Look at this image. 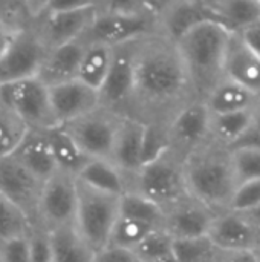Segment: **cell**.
Masks as SVG:
<instances>
[{
    "label": "cell",
    "mask_w": 260,
    "mask_h": 262,
    "mask_svg": "<svg viewBox=\"0 0 260 262\" xmlns=\"http://www.w3.org/2000/svg\"><path fill=\"white\" fill-rule=\"evenodd\" d=\"M195 98L176 43L161 31L138 40L135 45V88L126 115L167 126L172 117Z\"/></svg>",
    "instance_id": "1"
},
{
    "label": "cell",
    "mask_w": 260,
    "mask_h": 262,
    "mask_svg": "<svg viewBox=\"0 0 260 262\" xmlns=\"http://www.w3.org/2000/svg\"><path fill=\"white\" fill-rule=\"evenodd\" d=\"M187 192L216 213L230 210L238 187L228 147L208 140L184 158Z\"/></svg>",
    "instance_id": "2"
},
{
    "label": "cell",
    "mask_w": 260,
    "mask_h": 262,
    "mask_svg": "<svg viewBox=\"0 0 260 262\" xmlns=\"http://www.w3.org/2000/svg\"><path fill=\"white\" fill-rule=\"evenodd\" d=\"M231 34L233 29L225 21L208 20L175 41L196 98L204 100L224 78L225 54Z\"/></svg>",
    "instance_id": "3"
},
{
    "label": "cell",
    "mask_w": 260,
    "mask_h": 262,
    "mask_svg": "<svg viewBox=\"0 0 260 262\" xmlns=\"http://www.w3.org/2000/svg\"><path fill=\"white\" fill-rule=\"evenodd\" d=\"M127 190L139 193L166 210L188 195L184 157L169 149L161 157L143 164L127 180Z\"/></svg>",
    "instance_id": "4"
},
{
    "label": "cell",
    "mask_w": 260,
    "mask_h": 262,
    "mask_svg": "<svg viewBox=\"0 0 260 262\" xmlns=\"http://www.w3.org/2000/svg\"><path fill=\"white\" fill-rule=\"evenodd\" d=\"M78 206L75 227L97 253L110 243L113 227L120 218V195L89 187L77 180Z\"/></svg>",
    "instance_id": "5"
},
{
    "label": "cell",
    "mask_w": 260,
    "mask_h": 262,
    "mask_svg": "<svg viewBox=\"0 0 260 262\" xmlns=\"http://www.w3.org/2000/svg\"><path fill=\"white\" fill-rule=\"evenodd\" d=\"M2 104L15 114L29 129L48 130L58 126L49 97V86L38 77L0 84Z\"/></svg>",
    "instance_id": "6"
},
{
    "label": "cell",
    "mask_w": 260,
    "mask_h": 262,
    "mask_svg": "<svg viewBox=\"0 0 260 262\" xmlns=\"http://www.w3.org/2000/svg\"><path fill=\"white\" fill-rule=\"evenodd\" d=\"M121 118V114L98 107L81 118L63 124V127L87 158L110 161Z\"/></svg>",
    "instance_id": "7"
},
{
    "label": "cell",
    "mask_w": 260,
    "mask_h": 262,
    "mask_svg": "<svg viewBox=\"0 0 260 262\" xmlns=\"http://www.w3.org/2000/svg\"><path fill=\"white\" fill-rule=\"evenodd\" d=\"M158 31H161L159 18L150 12L126 15L100 11L84 38L90 43H103L116 48L138 41Z\"/></svg>",
    "instance_id": "8"
},
{
    "label": "cell",
    "mask_w": 260,
    "mask_h": 262,
    "mask_svg": "<svg viewBox=\"0 0 260 262\" xmlns=\"http://www.w3.org/2000/svg\"><path fill=\"white\" fill-rule=\"evenodd\" d=\"M78 206L77 177L57 170L44 184L38 203V215L48 230L74 226Z\"/></svg>",
    "instance_id": "9"
},
{
    "label": "cell",
    "mask_w": 260,
    "mask_h": 262,
    "mask_svg": "<svg viewBox=\"0 0 260 262\" xmlns=\"http://www.w3.org/2000/svg\"><path fill=\"white\" fill-rule=\"evenodd\" d=\"M135 45L116 46L110 71L100 89L101 107L126 115L129 112L135 88Z\"/></svg>",
    "instance_id": "10"
},
{
    "label": "cell",
    "mask_w": 260,
    "mask_h": 262,
    "mask_svg": "<svg viewBox=\"0 0 260 262\" xmlns=\"http://www.w3.org/2000/svg\"><path fill=\"white\" fill-rule=\"evenodd\" d=\"M210 123L211 112L205 101L192 100L167 123L170 147L185 158L192 150L210 140Z\"/></svg>",
    "instance_id": "11"
},
{
    "label": "cell",
    "mask_w": 260,
    "mask_h": 262,
    "mask_svg": "<svg viewBox=\"0 0 260 262\" xmlns=\"http://www.w3.org/2000/svg\"><path fill=\"white\" fill-rule=\"evenodd\" d=\"M48 51L40 37L28 31H17L0 57V84L37 77Z\"/></svg>",
    "instance_id": "12"
},
{
    "label": "cell",
    "mask_w": 260,
    "mask_h": 262,
    "mask_svg": "<svg viewBox=\"0 0 260 262\" xmlns=\"http://www.w3.org/2000/svg\"><path fill=\"white\" fill-rule=\"evenodd\" d=\"M43 184L14 155L0 158V193L18 206L29 220L38 213Z\"/></svg>",
    "instance_id": "13"
},
{
    "label": "cell",
    "mask_w": 260,
    "mask_h": 262,
    "mask_svg": "<svg viewBox=\"0 0 260 262\" xmlns=\"http://www.w3.org/2000/svg\"><path fill=\"white\" fill-rule=\"evenodd\" d=\"M216 212L187 195L164 210L162 227L173 239L208 236Z\"/></svg>",
    "instance_id": "14"
},
{
    "label": "cell",
    "mask_w": 260,
    "mask_h": 262,
    "mask_svg": "<svg viewBox=\"0 0 260 262\" xmlns=\"http://www.w3.org/2000/svg\"><path fill=\"white\" fill-rule=\"evenodd\" d=\"M49 97L58 126L67 124L101 107L100 92L78 78L51 86Z\"/></svg>",
    "instance_id": "15"
},
{
    "label": "cell",
    "mask_w": 260,
    "mask_h": 262,
    "mask_svg": "<svg viewBox=\"0 0 260 262\" xmlns=\"http://www.w3.org/2000/svg\"><path fill=\"white\" fill-rule=\"evenodd\" d=\"M208 238L218 250H257L260 236L248 216L242 212L225 210L216 213Z\"/></svg>",
    "instance_id": "16"
},
{
    "label": "cell",
    "mask_w": 260,
    "mask_h": 262,
    "mask_svg": "<svg viewBox=\"0 0 260 262\" xmlns=\"http://www.w3.org/2000/svg\"><path fill=\"white\" fill-rule=\"evenodd\" d=\"M100 11V5H93L74 11L48 12L43 26V43L48 49H52L64 43L83 38L98 17Z\"/></svg>",
    "instance_id": "17"
},
{
    "label": "cell",
    "mask_w": 260,
    "mask_h": 262,
    "mask_svg": "<svg viewBox=\"0 0 260 262\" xmlns=\"http://www.w3.org/2000/svg\"><path fill=\"white\" fill-rule=\"evenodd\" d=\"M146 129V121L132 115H123L115 137L110 163L118 167L127 180L143 166Z\"/></svg>",
    "instance_id": "18"
},
{
    "label": "cell",
    "mask_w": 260,
    "mask_h": 262,
    "mask_svg": "<svg viewBox=\"0 0 260 262\" xmlns=\"http://www.w3.org/2000/svg\"><path fill=\"white\" fill-rule=\"evenodd\" d=\"M224 77L260 97V55L236 31L228 41Z\"/></svg>",
    "instance_id": "19"
},
{
    "label": "cell",
    "mask_w": 260,
    "mask_h": 262,
    "mask_svg": "<svg viewBox=\"0 0 260 262\" xmlns=\"http://www.w3.org/2000/svg\"><path fill=\"white\" fill-rule=\"evenodd\" d=\"M86 48L87 41L83 37L49 49L37 77L49 88L75 80Z\"/></svg>",
    "instance_id": "20"
},
{
    "label": "cell",
    "mask_w": 260,
    "mask_h": 262,
    "mask_svg": "<svg viewBox=\"0 0 260 262\" xmlns=\"http://www.w3.org/2000/svg\"><path fill=\"white\" fill-rule=\"evenodd\" d=\"M208 20H222L216 8L201 0H179L159 17V26L164 35L176 41L185 32Z\"/></svg>",
    "instance_id": "21"
},
{
    "label": "cell",
    "mask_w": 260,
    "mask_h": 262,
    "mask_svg": "<svg viewBox=\"0 0 260 262\" xmlns=\"http://www.w3.org/2000/svg\"><path fill=\"white\" fill-rule=\"evenodd\" d=\"M12 155L41 183H46L57 170H60L44 130L29 129Z\"/></svg>",
    "instance_id": "22"
},
{
    "label": "cell",
    "mask_w": 260,
    "mask_h": 262,
    "mask_svg": "<svg viewBox=\"0 0 260 262\" xmlns=\"http://www.w3.org/2000/svg\"><path fill=\"white\" fill-rule=\"evenodd\" d=\"M259 100V95L250 92L244 86H241L225 77L204 98L207 107L210 109V112L213 115L253 109L257 106Z\"/></svg>",
    "instance_id": "23"
},
{
    "label": "cell",
    "mask_w": 260,
    "mask_h": 262,
    "mask_svg": "<svg viewBox=\"0 0 260 262\" xmlns=\"http://www.w3.org/2000/svg\"><path fill=\"white\" fill-rule=\"evenodd\" d=\"M44 134L49 141L58 169L77 177L90 158H87L83 154V150L77 146L74 138L66 132L63 126H55L52 129H48L44 130Z\"/></svg>",
    "instance_id": "24"
},
{
    "label": "cell",
    "mask_w": 260,
    "mask_h": 262,
    "mask_svg": "<svg viewBox=\"0 0 260 262\" xmlns=\"http://www.w3.org/2000/svg\"><path fill=\"white\" fill-rule=\"evenodd\" d=\"M83 184L112 195H123L127 192V178L107 160H89L87 164L77 175Z\"/></svg>",
    "instance_id": "25"
},
{
    "label": "cell",
    "mask_w": 260,
    "mask_h": 262,
    "mask_svg": "<svg viewBox=\"0 0 260 262\" xmlns=\"http://www.w3.org/2000/svg\"><path fill=\"white\" fill-rule=\"evenodd\" d=\"M54 262H93L95 252L74 226L49 230Z\"/></svg>",
    "instance_id": "26"
},
{
    "label": "cell",
    "mask_w": 260,
    "mask_h": 262,
    "mask_svg": "<svg viewBox=\"0 0 260 262\" xmlns=\"http://www.w3.org/2000/svg\"><path fill=\"white\" fill-rule=\"evenodd\" d=\"M113 54H115V48L109 45L87 41V48L84 51L77 78L100 92L110 71Z\"/></svg>",
    "instance_id": "27"
},
{
    "label": "cell",
    "mask_w": 260,
    "mask_h": 262,
    "mask_svg": "<svg viewBox=\"0 0 260 262\" xmlns=\"http://www.w3.org/2000/svg\"><path fill=\"white\" fill-rule=\"evenodd\" d=\"M254 124V107L228 114H211L210 140L231 147Z\"/></svg>",
    "instance_id": "28"
},
{
    "label": "cell",
    "mask_w": 260,
    "mask_h": 262,
    "mask_svg": "<svg viewBox=\"0 0 260 262\" xmlns=\"http://www.w3.org/2000/svg\"><path fill=\"white\" fill-rule=\"evenodd\" d=\"M216 9L233 31L260 25V0H222Z\"/></svg>",
    "instance_id": "29"
},
{
    "label": "cell",
    "mask_w": 260,
    "mask_h": 262,
    "mask_svg": "<svg viewBox=\"0 0 260 262\" xmlns=\"http://www.w3.org/2000/svg\"><path fill=\"white\" fill-rule=\"evenodd\" d=\"M120 215L126 218L150 223L159 227H162L164 223V209L132 190H127L121 195Z\"/></svg>",
    "instance_id": "30"
},
{
    "label": "cell",
    "mask_w": 260,
    "mask_h": 262,
    "mask_svg": "<svg viewBox=\"0 0 260 262\" xmlns=\"http://www.w3.org/2000/svg\"><path fill=\"white\" fill-rule=\"evenodd\" d=\"M159 226L132 220V218H126V216L120 215V218L113 227L109 246L126 249V250H133L150 232H153Z\"/></svg>",
    "instance_id": "31"
},
{
    "label": "cell",
    "mask_w": 260,
    "mask_h": 262,
    "mask_svg": "<svg viewBox=\"0 0 260 262\" xmlns=\"http://www.w3.org/2000/svg\"><path fill=\"white\" fill-rule=\"evenodd\" d=\"M31 220L29 216L3 193H0V244L12 238L28 235Z\"/></svg>",
    "instance_id": "32"
},
{
    "label": "cell",
    "mask_w": 260,
    "mask_h": 262,
    "mask_svg": "<svg viewBox=\"0 0 260 262\" xmlns=\"http://www.w3.org/2000/svg\"><path fill=\"white\" fill-rule=\"evenodd\" d=\"M218 252L208 236L173 241V256L178 262H215Z\"/></svg>",
    "instance_id": "33"
},
{
    "label": "cell",
    "mask_w": 260,
    "mask_h": 262,
    "mask_svg": "<svg viewBox=\"0 0 260 262\" xmlns=\"http://www.w3.org/2000/svg\"><path fill=\"white\" fill-rule=\"evenodd\" d=\"M173 236L164 227H158L150 232L132 252L138 262H155L173 253Z\"/></svg>",
    "instance_id": "34"
},
{
    "label": "cell",
    "mask_w": 260,
    "mask_h": 262,
    "mask_svg": "<svg viewBox=\"0 0 260 262\" xmlns=\"http://www.w3.org/2000/svg\"><path fill=\"white\" fill-rule=\"evenodd\" d=\"M29 127L5 106L0 107V158L12 155L26 137Z\"/></svg>",
    "instance_id": "35"
},
{
    "label": "cell",
    "mask_w": 260,
    "mask_h": 262,
    "mask_svg": "<svg viewBox=\"0 0 260 262\" xmlns=\"http://www.w3.org/2000/svg\"><path fill=\"white\" fill-rule=\"evenodd\" d=\"M238 184L260 180V149H230Z\"/></svg>",
    "instance_id": "36"
},
{
    "label": "cell",
    "mask_w": 260,
    "mask_h": 262,
    "mask_svg": "<svg viewBox=\"0 0 260 262\" xmlns=\"http://www.w3.org/2000/svg\"><path fill=\"white\" fill-rule=\"evenodd\" d=\"M260 206V180H251L238 184L230 210L234 212H248Z\"/></svg>",
    "instance_id": "37"
},
{
    "label": "cell",
    "mask_w": 260,
    "mask_h": 262,
    "mask_svg": "<svg viewBox=\"0 0 260 262\" xmlns=\"http://www.w3.org/2000/svg\"><path fill=\"white\" fill-rule=\"evenodd\" d=\"M0 256L3 262H32L31 247H29V233L2 243Z\"/></svg>",
    "instance_id": "38"
},
{
    "label": "cell",
    "mask_w": 260,
    "mask_h": 262,
    "mask_svg": "<svg viewBox=\"0 0 260 262\" xmlns=\"http://www.w3.org/2000/svg\"><path fill=\"white\" fill-rule=\"evenodd\" d=\"M29 247L32 262H54V249L48 229L29 232Z\"/></svg>",
    "instance_id": "39"
},
{
    "label": "cell",
    "mask_w": 260,
    "mask_h": 262,
    "mask_svg": "<svg viewBox=\"0 0 260 262\" xmlns=\"http://www.w3.org/2000/svg\"><path fill=\"white\" fill-rule=\"evenodd\" d=\"M101 11L110 14H126V15L150 12L147 8V0H103Z\"/></svg>",
    "instance_id": "40"
},
{
    "label": "cell",
    "mask_w": 260,
    "mask_h": 262,
    "mask_svg": "<svg viewBox=\"0 0 260 262\" xmlns=\"http://www.w3.org/2000/svg\"><path fill=\"white\" fill-rule=\"evenodd\" d=\"M28 11H31L28 0H0V18L9 26L14 20H21Z\"/></svg>",
    "instance_id": "41"
},
{
    "label": "cell",
    "mask_w": 260,
    "mask_h": 262,
    "mask_svg": "<svg viewBox=\"0 0 260 262\" xmlns=\"http://www.w3.org/2000/svg\"><path fill=\"white\" fill-rule=\"evenodd\" d=\"M93 262H138L132 250L107 246L106 249L95 253Z\"/></svg>",
    "instance_id": "42"
},
{
    "label": "cell",
    "mask_w": 260,
    "mask_h": 262,
    "mask_svg": "<svg viewBox=\"0 0 260 262\" xmlns=\"http://www.w3.org/2000/svg\"><path fill=\"white\" fill-rule=\"evenodd\" d=\"M100 5L98 0H51L46 6V14L48 12H63V11H74V9H81L87 6Z\"/></svg>",
    "instance_id": "43"
},
{
    "label": "cell",
    "mask_w": 260,
    "mask_h": 262,
    "mask_svg": "<svg viewBox=\"0 0 260 262\" xmlns=\"http://www.w3.org/2000/svg\"><path fill=\"white\" fill-rule=\"evenodd\" d=\"M215 262H260L257 250H219Z\"/></svg>",
    "instance_id": "44"
},
{
    "label": "cell",
    "mask_w": 260,
    "mask_h": 262,
    "mask_svg": "<svg viewBox=\"0 0 260 262\" xmlns=\"http://www.w3.org/2000/svg\"><path fill=\"white\" fill-rule=\"evenodd\" d=\"M230 149H260V129L253 124Z\"/></svg>",
    "instance_id": "45"
},
{
    "label": "cell",
    "mask_w": 260,
    "mask_h": 262,
    "mask_svg": "<svg viewBox=\"0 0 260 262\" xmlns=\"http://www.w3.org/2000/svg\"><path fill=\"white\" fill-rule=\"evenodd\" d=\"M238 32V31H236ZM239 34L244 37V40L248 43V46L256 51L260 55V25L257 26H251V28H247L244 31H239Z\"/></svg>",
    "instance_id": "46"
},
{
    "label": "cell",
    "mask_w": 260,
    "mask_h": 262,
    "mask_svg": "<svg viewBox=\"0 0 260 262\" xmlns=\"http://www.w3.org/2000/svg\"><path fill=\"white\" fill-rule=\"evenodd\" d=\"M18 29H14L12 26H9L6 21H3L0 18V57L3 55V52L6 51V48L9 46L11 40L14 38L15 32Z\"/></svg>",
    "instance_id": "47"
},
{
    "label": "cell",
    "mask_w": 260,
    "mask_h": 262,
    "mask_svg": "<svg viewBox=\"0 0 260 262\" xmlns=\"http://www.w3.org/2000/svg\"><path fill=\"white\" fill-rule=\"evenodd\" d=\"M179 0H147V8L155 17H161L166 11H169Z\"/></svg>",
    "instance_id": "48"
},
{
    "label": "cell",
    "mask_w": 260,
    "mask_h": 262,
    "mask_svg": "<svg viewBox=\"0 0 260 262\" xmlns=\"http://www.w3.org/2000/svg\"><path fill=\"white\" fill-rule=\"evenodd\" d=\"M242 213H245V215L248 216V220L251 221V224L254 226V229L257 230V233H259L260 236V206L259 207H256V209H253V210L242 212Z\"/></svg>",
    "instance_id": "49"
},
{
    "label": "cell",
    "mask_w": 260,
    "mask_h": 262,
    "mask_svg": "<svg viewBox=\"0 0 260 262\" xmlns=\"http://www.w3.org/2000/svg\"><path fill=\"white\" fill-rule=\"evenodd\" d=\"M51 0H28V5L34 11H44Z\"/></svg>",
    "instance_id": "50"
},
{
    "label": "cell",
    "mask_w": 260,
    "mask_h": 262,
    "mask_svg": "<svg viewBox=\"0 0 260 262\" xmlns=\"http://www.w3.org/2000/svg\"><path fill=\"white\" fill-rule=\"evenodd\" d=\"M254 124L260 129V100L257 103V106L254 107Z\"/></svg>",
    "instance_id": "51"
},
{
    "label": "cell",
    "mask_w": 260,
    "mask_h": 262,
    "mask_svg": "<svg viewBox=\"0 0 260 262\" xmlns=\"http://www.w3.org/2000/svg\"><path fill=\"white\" fill-rule=\"evenodd\" d=\"M155 262H178L176 261V258L173 256V253L170 255V256H166V258H162V259H158V261Z\"/></svg>",
    "instance_id": "52"
},
{
    "label": "cell",
    "mask_w": 260,
    "mask_h": 262,
    "mask_svg": "<svg viewBox=\"0 0 260 262\" xmlns=\"http://www.w3.org/2000/svg\"><path fill=\"white\" fill-rule=\"evenodd\" d=\"M257 255H259V258H260V247L257 249Z\"/></svg>",
    "instance_id": "53"
},
{
    "label": "cell",
    "mask_w": 260,
    "mask_h": 262,
    "mask_svg": "<svg viewBox=\"0 0 260 262\" xmlns=\"http://www.w3.org/2000/svg\"><path fill=\"white\" fill-rule=\"evenodd\" d=\"M0 107H3V104H2V100H0Z\"/></svg>",
    "instance_id": "54"
}]
</instances>
